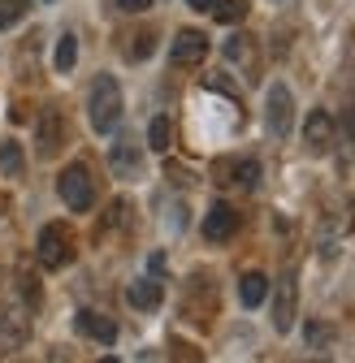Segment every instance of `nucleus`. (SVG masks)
Returning <instances> with one entry per match:
<instances>
[{
    "label": "nucleus",
    "instance_id": "1",
    "mask_svg": "<svg viewBox=\"0 0 355 363\" xmlns=\"http://www.w3.org/2000/svg\"><path fill=\"white\" fill-rule=\"evenodd\" d=\"M121 108H126V100H121V82H117L113 74H100V78L92 82V100H87V117H92V130L109 134V130L121 121Z\"/></svg>",
    "mask_w": 355,
    "mask_h": 363
},
{
    "label": "nucleus",
    "instance_id": "2",
    "mask_svg": "<svg viewBox=\"0 0 355 363\" xmlns=\"http://www.w3.org/2000/svg\"><path fill=\"white\" fill-rule=\"evenodd\" d=\"M57 191H61L65 208H74V212H92V203H96V182L87 173V164H70L57 177Z\"/></svg>",
    "mask_w": 355,
    "mask_h": 363
},
{
    "label": "nucleus",
    "instance_id": "3",
    "mask_svg": "<svg viewBox=\"0 0 355 363\" xmlns=\"http://www.w3.org/2000/svg\"><path fill=\"white\" fill-rule=\"evenodd\" d=\"M35 255H39L43 268H65L70 255H74V234L65 230L61 220H57V225H43V230H39V242H35Z\"/></svg>",
    "mask_w": 355,
    "mask_h": 363
},
{
    "label": "nucleus",
    "instance_id": "4",
    "mask_svg": "<svg viewBox=\"0 0 355 363\" xmlns=\"http://www.w3.org/2000/svg\"><path fill=\"white\" fill-rule=\"evenodd\" d=\"M264 121H269V134L273 139H286L290 125H295V100H290V86L286 82H273L269 86V100H264Z\"/></svg>",
    "mask_w": 355,
    "mask_h": 363
},
{
    "label": "nucleus",
    "instance_id": "5",
    "mask_svg": "<svg viewBox=\"0 0 355 363\" xmlns=\"http://www.w3.org/2000/svg\"><path fill=\"white\" fill-rule=\"evenodd\" d=\"M295 307H299V281H295V268H286L278 277V298H273V329L278 333L295 329Z\"/></svg>",
    "mask_w": 355,
    "mask_h": 363
},
{
    "label": "nucleus",
    "instance_id": "6",
    "mask_svg": "<svg viewBox=\"0 0 355 363\" xmlns=\"http://www.w3.org/2000/svg\"><path fill=\"white\" fill-rule=\"evenodd\" d=\"M234 230H239V212L230 203H212L204 212V238L208 242H226V238H234Z\"/></svg>",
    "mask_w": 355,
    "mask_h": 363
},
{
    "label": "nucleus",
    "instance_id": "7",
    "mask_svg": "<svg viewBox=\"0 0 355 363\" xmlns=\"http://www.w3.org/2000/svg\"><path fill=\"white\" fill-rule=\"evenodd\" d=\"M303 143H307V152H329V143H334V117L325 113V108H312L307 113V121H303Z\"/></svg>",
    "mask_w": 355,
    "mask_h": 363
},
{
    "label": "nucleus",
    "instance_id": "8",
    "mask_svg": "<svg viewBox=\"0 0 355 363\" xmlns=\"http://www.w3.org/2000/svg\"><path fill=\"white\" fill-rule=\"evenodd\" d=\"M208 57V39L200 35V30H182L173 39V48H169V61L173 65H200Z\"/></svg>",
    "mask_w": 355,
    "mask_h": 363
},
{
    "label": "nucleus",
    "instance_id": "9",
    "mask_svg": "<svg viewBox=\"0 0 355 363\" xmlns=\"http://www.w3.org/2000/svg\"><path fill=\"white\" fill-rule=\"evenodd\" d=\"M109 164H113V173L117 177H139V169H143V156H139V147H135V139H117L113 143V152H109Z\"/></svg>",
    "mask_w": 355,
    "mask_h": 363
},
{
    "label": "nucleus",
    "instance_id": "10",
    "mask_svg": "<svg viewBox=\"0 0 355 363\" xmlns=\"http://www.w3.org/2000/svg\"><path fill=\"white\" fill-rule=\"evenodd\" d=\"M78 333L82 337H92V342H104V346H113L117 342V325L109 320V315H100V311H78Z\"/></svg>",
    "mask_w": 355,
    "mask_h": 363
},
{
    "label": "nucleus",
    "instance_id": "11",
    "mask_svg": "<svg viewBox=\"0 0 355 363\" xmlns=\"http://www.w3.org/2000/svg\"><path fill=\"white\" fill-rule=\"evenodd\" d=\"M126 298H130V307H139V311H156V307H160V298H165V290H160V281L143 277V281H130Z\"/></svg>",
    "mask_w": 355,
    "mask_h": 363
},
{
    "label": "nucleus",
    "instance_id": "12",
    "mask_svg": "<svg viewBox=\"0 0 355 363\" xmlns=\"http://www.w3.org/2000/svg\"><path fill=\"white\" fill-rule=\"evenodd\" d=\"M61 139H65V130H61V117L48 108V113H43V121H39V152H43V156L61 152Z\"/></svg>",
    "mask_w": 355,
    "mask_h": 363
},
{
    "label": "nucleus",
    "instance_id": "13",
    "mask_svg": "<svg viewBox=\"0 0 355 363\" xmlns=\"http://www.w3.org/2000/svg\"><path fill=\"white\" fill-rule=\"evenodd\" d=\"M221 173H230V177H221V182H234V186H256L260 182V160H234V164H221Z\"/></svg>",
    "mask_w": 355,
    "mask_h": 363
},
{
    "label": "nucleus",
    "instance_id": "14",
    "mask_svg": "<svg viewBox=\"0 0 355 363\" xmlns=\"http://www.w3.org/2000/svg\"><path fill=\"white\" fill-rule=\"evenodd\" d=\"M264 294H269V277H264V272H247V277L239 281V298H243V307H260Z\"/></svg>",
    "mask_w": 355,
    "mask_h": 363
},
{
    "label": "nucleus",
    "instance_id": "15",
    "mask_svg": "<svg viewBox=\"0 0 355 363\" xmlns=\"http://www.w3.org/2000/svg\"><path fill=\"white\" fill-rule=\"evenodd\" d=\"M148 147L152 152H169L173 147V121L169 117H152V125H148Z\"/></svg>",
    "mask_w": 355,
    "mask_h": 363
},
{
    "label": "nucleus",
    "instance_id": "16",
    "mask_svg": "<svg viewBox=\"0 0 355 363\" xmlns=\"http://www.w3.org/2000/svg\"><path fill=\"white\" fill-rule=\"evenodd\" d=\"M22 169H26L22 147L18 143H0V173H5V177H22Z\"/></svg>",
    "mask_w": 355,
    "mask_h": 363
},
{
    "label": "nucleus",
    "instance_id": "17",
    "mask_svg": "<svg viewBox=\"0 0 355 363\" xmlns=\"http://www.w3.org/2000/svg\"><path fill=\"white\" fill-rule=\"evenodd\" d=\"M212 18L217 22H243L247 5H243V0H212Z\"/></svg>",
    "mask_w": 355,
    "mask_h": 363
},
{
    "label": "nucleus",
    "instance_id": "18",
    "mask_svg": "<svg viewBox=\"0 0 355 363\" xmlns=\"http://www.w3.org/2000/svg\"><path fill=\"white\" fill-rule=\"evenodd\" d=\"M74 61H78V39H74V35H61V39H57V69L70 74Z\"/></svg>",
    "mask_w": 355,
    "mask_h": 363
},
{
    "label": "nucleus",
    "instance_id": "19",
    "mask_svg": "<svg viewBox=\"0 0 355 363\" xmlns=\"http://www.w3.org/2000/svg\"><path fill=\"white\" fill-rule=\"evenodd\" d=\"M26 0H0V30H9V26H18L22 18H26Z\"/></svg>",
    "mask_w": 355,
    "mask_h": 363
},
{
    "label": "nucleus",
    "instance_id": "20",
    "mask_svg": "<svg viewBox=\"0 0 355 363\" xmlns=\"http://www.w3.org/2000/svg\"><path fill=\"white\" fill-rule=\"evenodd\" d=\"M135 39H139V43H130V48H126V57H130V61H143V57L152 52V43H156V35H152V30H139Z\"/></svg>",
    "mask_w": 355,
    "mask_h": 363
},
{
    "label": "nucleus",
    "instance_id": "21",
    "mask_svg": "<svg viewBox=\"0 0 355 363\" xmlns=\"http://www.w3.org/2000/svg\"><path fill=\"white\" fill-rule=\"evenodd\" d=\"M152 5V0H117V9H126V13H143Z\"/></svg>",
    "mask_w": 355,
    "mask_h": 363
},
{
    "label": "nucleus",
    "instance_id": "22",
    "mask_svg": "<svg viewBox=\"0 0 355 363\" xmlns=\"http://www.w3.org/2000/svg\"><path fill=\"white\" fill-rule=\"evenodd\" d=\"M187 5H191V9H200V13H204V9H212V0H187Z\"/></svg>",
    "mask_w": 355,
    "mask_h": 363
}]
</instances>
